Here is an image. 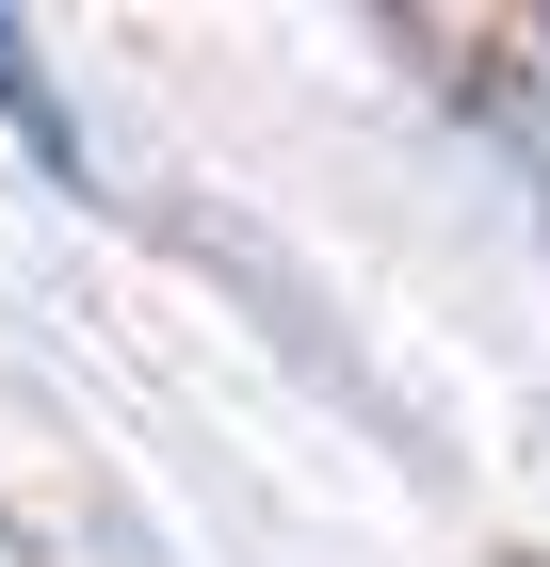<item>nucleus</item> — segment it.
I'll return each instance as SVG.
<instances>
[{
    "label": "nucleus",
    "mask_w": 550,
    "mask_h": 567,
    "mask_svg": "<svg viewBox=\"0 0 550 567\" xmlns=\"http://www.w3.org/2000/svg\"><path fill=\"white\" fill-rule=\"evenodd\" d=\"M0 114L33 131V163H49V178H82V131H65V97L33 82V49H17V17H0Z\"/></svg>",
    "instance_id": "1"
}]
</instances>
